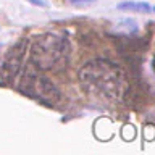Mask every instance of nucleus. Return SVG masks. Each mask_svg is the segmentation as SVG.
<instances>
[{
    "label": "nucleus",
    "instance_id": "obj_7",
    "mask_svg": "<svg viewBox=\"0 0 155 155\" xmlns=\"http://www.w3.org/2000/svg\"><path fill=\"white\" fill-rule=\"evenodd\" d=\"M70 3H73V5H89V3H92V2H95V0H68Z\"/></svg>",
    "mask_w": 155,
    "mask_h": 155
},
{
    "label": "nucleus",
    "instance_id": "obj_8",
    "mask_svg": "<svg viewBox=\"0 0 155 155\" xmlns=\"http://www.w3.org/2000/svg\"><path fill=\"white\" fill-rule=\"evenodd\" d=\"M28 2H31L32 5H37V7H47V2H44V0H28Z\"/></svg>",
    "mask_w": 155,
    "mask_h": 155
},
{
    "label": "nucleus",
    "instance_id": "obj_4",
    "mask_svg": "<svg viewBox=\"0 0 155 155\" xmlns=\"http://www.w3.org/2000/svg\"><path fill=\"white\" fill-rule=\"evenodd\" d=\"M28 50V39H19L15 45L8 50V53L5 55V60L0 66V82L3 81H12L18 76L19 70L23 66L24 55Z\"/></svg>",
    "mask_w": 155,
    "mask_h": 155
},
{
    "label": "nucleus",
    "instance_id": "obj_6",
    "mask_svg": "<svg viewBox=\"0 0 155 155\" xmlns=\"http://www.w3.org/2000/svg\"><path fill=\"white\" fill-rule=\"evenodd\" d=\"M115 31L120 36H133V34L137 32V24L133 19H121V21L116 23Z\"/></svg>",
    "mask_w": 155,
    "mask_h": 155
},
{
    "label": "nucleus",
    "instance_id": "obj_1",
    "mask_svg": "<svg viewBox=\"0 0 155 155\" xmlns=\"http://www.w3.org/2000/svg\"><path fill=\"white\" fill-rule=\"evenodd\" d=\"M78 78L87 94L102 102L116 104L129 92V81L124 70L105 58H94L87 61L78 71Z\"/></svg>",
    "mask_w": 155,
    "mask_h": 155
},
{
    "label": "nucleus",
    "instance_id": "obj_3",
    "mask_svg": "<svg viewBox=\"0 0 155 155\" xmlns=\"http://www.w3.org/2000/svg\"><path fill=\"white\" fill-rule=\"evenodd\" d=\"M21 89L24 94L41 100L45 105H55L60 100V92L53 86V82L47 79L45 76L39 74L37 71H29L24 74Z\"/></svg>",
    "mask_w": 155,
    "mask_h": 155
},
{
    "label": "nucleus",
    "instance_id": "obj_5",
    "mask_svg": "<svg viewBox=\"0 0 155 155\" xmlns=\"http://www.w3.org/2000/svg\"><path fill=\"white\" fill-rule=\"evenodd\" d=\"M118 10H124V12H133V13H150L152 7L145 2H121L116 5Z\"/></svg>",
    "mask_w": 155,
    "mask_h": 155
},
{
    "label": "nucleus",
    "instance_id": "obj_9",
    "mask_svg": "<svg viewBox=\"0 0 155 155\" xmlns=\"http://www.w3.org/2000/svg\"><path fill=\"white\" fill-rule=\"evenodd\" d=\"M152 66H153V71H155V52H153V60H152Z\"/></svg>",
    "mask_w": 155,
    "mask_h": 155
},
{
    "label": "nucleus",
    "instance_id": "obj_10",
    "mask_svg": "<svg viewBox=\"0 0 155 155\" xmlns=\"http://www.w3.org/2000/svg\"><path fill=\"white\" fill-rule=\"evenodd\" d=\"M152 10H153V12H155V7H153V8H152Z\"/></svg>",
    "mask_w": 155,
    "mask_h": 155
},
{
    "label": "nucleus",
    "instance_id": "obj_2",
    "mask_svg": "<svg viewBox=\"0 0 155 155\" xmlns=\"http://www.w3.org/2000/svg\"><path fill=\"white\" fill-rule=\"evenodd\" d=\"M71 47L66 37L47 32L36 37L31 47V65L39 71H58L70 61Z\"/></svg>",
    "mask_w": 155,
    "mask_h": 155
}]
</instances>
